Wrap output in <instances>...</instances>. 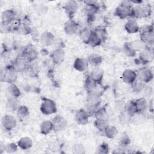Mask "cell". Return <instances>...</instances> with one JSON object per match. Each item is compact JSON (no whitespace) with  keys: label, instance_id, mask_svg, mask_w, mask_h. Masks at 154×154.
Here are the masks:
<instances>
[{"label":"cell","instance_id":"obj_3","mask_svg":"<svg viewBox=\"0 0 154 154\" xmlns=\"http://www.w3.org/2000/svg\"><path fill=\"white\" fill-rule=\"evenodd\" d=\"M134 8L128 2H123L121 3L116 9L115 15L121 19L126 18L128 16L133 17Z\"/></svg>","mask_w":154,"mask_h":154},{"label":"cell","instance_id":"obj_45","mask_svg":"<svg viewBox=\"0 0 154 154\" xmlns=\"http://www.w3.org/2000/svg\"><path fill=\"white\" fill-rule=\"evenodd\" d=\"M73 152L75 153H84L85 149L80 144H76L73 147Z\"/></svg>","mask_w":154,"mask_h":154},{"label":"cell","instance_id":"obj_36","mask_svg":"<svg viewBox=\"0 0 154 154\" xmlns=\"http://www.w3.org/2000/svg\"><path fill=\"white\" fill-rule=\"evenodd\" d=\"M91 31L87 28H84L80 31L79 37L83 42L85 43H87L88 40L90 37V35L91 34Z\"/></svg>","mask_w":154,"mask_h":154},{"label":"cell","instance_id":"obj_22","mask_svg":"<svg viewBox=\"0 0 154 154\" xmlns=\"http://www.w3.org/2000/svg\"><path fill=\"white\" fill-rule=\"evenodd\" d=\"M103 76V71L99 67H96L91 73L90 77L97 83H100Z\"/></svg>","mask_w":154,"mask_h":154},{"label":"cell","instance_id":"obj_12","mask_svg":"<svg viewBox=\"0 0 154 154\" xmlns=\"http://www.w3.org/2000/svg\"><path fill=\"white\" fill-rule=\"evenodd\" d=\"M89 116L84 109H79L75 115L76 122L80 125H85L88 123Z\"/></svg>","mask_w":154,"mask_h":154},{"label":"cell","instance_id":"obj_7","mask_svg":"<svg viewBox=\"0 0 154 154\" xmlns=\"http://www.w3.org/2000/svg\"><path fill=\"white\" fill-rule=\"evenodd\" d=\"M138 79L143 81L144 82H149L152 79L153 76L152 70L147 67H143L140 68L137 74Z\"/></svg>","mask_w":154,"mask_h":154},{"label":"cell","instance_id":"obj_9","mask_svg":"<svg viewBox=\"0 0 154 154\" xmlns=\"http://www.w3.org/2000/svg\"><path fill=\"white\" fill-rule=\"evenodd\" d=\"M53 125V130L55 131H60L63 130L67 125L66 120L61 116H55L52 121Z\"/></svg>","mask_w":154,"mask_h":154},{"label":"cell","instance_id":"obj_14","mask_svg":"<svg viewBox=\"0 0 154 154\" xmlns=\"http://www.w3.org/2000/svg\"><path fill=\"white\" fill-rule=\"evenodd\" d=\"M126 31L130 34L136 33L140 30V27L138 23L135 20L130 19L126 22L125 25Z\"/></svg>","mask_w":154,"mask_h":154},{"label":"cell","instance_id":"obj_32","mask_svg":"<svg viewBox=\"0 0 154 154\" xmlns=\"http://www.w3.org/2000/svg\"><path fill=\"white\" fill-rule=\"evenodd\" d=\"M7 93L12 98H17L20 94V91L19 88L13 84L10 85L7 88Z\"/></svg>","mask_w":154,"mask_h":154},{"label":"cell","instance_id":"obj_17","mask_svg":"<svg viewBox=\"0 0 154 154\" xmlns=\"http://www.w3.org/2000/svg\"><path fill=\"white\" fill-rule=\"evenodd\" d=\"M40 41L43 45L49 46L54 43V36L51 32H45L42 34L40 37Z\"/></svg>","mask_w":154,"mask_h":154},{"label":"cell","instance_id":"obj_26","mask_svg":"<svg viewBox=\"0 0 154 154\" xmlns=\"http://www.w3.org/2000/svg\"><path fill=\"white\" fill-rule=\"evenodd\" d=\"M87 100H88V104L96 107L99 104L100 102V99L99 96L97 94L91 92V93H89Z\"/></svg>","mask_w":154,"mask_h":154},{"label":"cell","instance_id":"obj_24","mask_svg":"<svg viewBox=\"0 0 154 154\" xmlns=\"http://www.w3.org/2000/svg\"><path fill=\"white\" fill-rule=\"evenodd\" d=\"M97 82L94 81L91 77L90 76H88L86 78L85 80V83H84V87L86 90V91L89 93L93 92V91L95 89L97 85Z\"/></svg>","mask_w":154,"mask_h":154},{"label":"cell","instance_id":"obj_34","mask_svg":"<svg viewBox=\"0 0 154 154\" xmlns=\"http://www.w3.org/2000/svg\"><path fill=\"white\" fill-rule=\"evenodd\" d=\"M103 132L106 137L109 138H114L118 134V130L117 128L113 126H108Z\"/></svg>","mask_w":154,"mask_h":154},{"label":"cell","instance_id":"obj_20","mask_svg":"<svg viewBox=\"0 0 154 154\" xmlns=\"http://www.w3.org/2000/svg\"><path fill=\"white\" fill-rule=\"evenodd\" d=\"M78 28V24L72 20L67 21L64 25V31L67 34L71 35L76 32Z\"/></svg>","mask_w":154,"mask_h":154},{"label":"cell","instance_id":"obj_11","mask_svg":"<svg viewBox=\"0 0 154 154\" xmlns=\"http://www.w3.org/2000/svg\"><path fill=\"white\" fill-rule=\"evenodd\" d=\"M137 73L130 69L125 70L122 74V79L123 81L127 84H132L134 81L137 79Z\"/></svg>","mask_w":154,"mask_h":154},{"label":"cell","instance_id":"obj_29","mask_svg":"<svg viewBox=\"0 0 154 154\" xmlns=\"http://www.w3.org/2000/svg\"><path fill=\"white\" fill-rule=\"evenodd\" d=\"M52 130H53V125L51 121L46 120L42 123L40 125V131L43 134L46 135Z\"/></svg>","mask_w":154,"mask_h":154},{"label":"cell","instance_id":"obj_41","mask_svg":"<svg viewBox=\"0 0 154 154\" xmlns=\"http://www.w3.org/2000/svg\"><path fill=\"white\" fill-rule=\"evenodd\" d=\"M94 31L100 36V37L102 40V41L106 38L107 32H106V30L105 28H103L102 26H99L97 28H96Z\"/></svg>","mask_w":154,"mask_h":154},{"label":"cell","instance_id":"obj_4","mask_svg":"<svg viewBox=\"0 0 154 154\" xmlns=\"http://www.w3.org/2000/svg\"><path fill=\"white\" fill-rule=\"evenodd\" d=\"M151 7L149 4H140L134 8L133 17L137 18H144L150 15Z\"/></svg>","mask_w":154,"mask_h":154},{"label":"cell","instance_id":"obj_30","mask_svg":"<svg viewBox=\"0 0 154 154\" xmlns=\"http://www.w3.org/2000/svg\"><path fill=\"white\" fill-rule=\"evenodd\" d=\"M125 111L130 116H132L134 114L137 113V108L135 101H129L124 106Z\"/></svg>","mask_w":154,"mask_h":154},{"label":"cell","instance_id":"obj_39","mask_svg":"<svg viewBox=\"0 0 154 154\" xmlns=\"http://www.w3.org/2000/svg\"><path fill=\"white\" fill-rule=\"evenodd\" d=\"M144 83L143 81L140 80V79H136L134 82L131 84L132 88L135 91H141L144 87Z\"/></svg>","mask_w":154,"mask_h":154},{"label":"cell","instance_id":"obj_27","mask_svg":"<svg viewBox=\"0 0 154 154\" xmlns=\"http://www.w3.org/2000/svg\"><path fill=\"white\" fill-rule=\"evenodd\" d=\"M94 125L100 131H104L109 126L107 120L104 119H96L94 121Z\"/></svg>","mask_w":154,"mask_h":154},{"label":"cell","instance_id":"obj_46","mask_svg":"<svg viewBox=\"0 0 154 154\" xmlns=\"http://www.w3.org/2000/svg\"><path fill=\"white\" fill-rule=\"evenodd\" d=\"M97 153H108V146L106 143H102L97 149Z\"/></svg>","mask_w":154,"mask_h":154},{"label":"cell","instance_id":"obj_8","mask_svg":"<svg viewBox=\"0 0 154 154\" xmlns=\"http://www.w3.org/2000/svg\"><path fill=\"white\" fill-rule=\"evenodd\" d=\"M16 120L15 118L11 116L6 115L2 119V125L4 129L10 131L14 128L16 126Z\"/></svg>","mask_w":154,"mask_h":154},{"label":"cell","instance_id":"obj_18","mask_svg":"<svg viewBox=\"0 0 154 154\" xmlns=\"http://www.w3.org/2000/svg\"><path fill=\"white\" fill-rule=\"evenodd\" d=\"M64 8L66 13L69 16H72L78 9V4L75 1H69L66 3Z\"/></svg>","mask_w":154,"mask_h":154},{"label":"cell","instance_id":"obj_23","mask_svg":"<svg viewBox=\"0 0 154 154\" xmlns=\"http://www.w3.org/2000/svg\"><path fill=\"white\" fill-rule=\"evenodd\" d=\"M16 17V13L13 10H7L2 13V21L11 23Z\"/></svg>","mask_w":154,"mask_h":154},{"label":"cell","instance_id":"obj_28","mask_svg":"<svg viewBox=\"0 0 154 154\" xmlns=\"http://www.w3.org/2000/svg\"><path fill=\"white\" fill-rule=\"evenodd\" d=\"M87 61L88 63L96 67L102 63V57L98 54H92L88 57Z\"/></svg>","mask_w":154,"mask_h":154},{"label":"cell","instance_id":"obj_10","mask_svg":"<svg viewBox=\"0 0 154 154\" xmlns=\"http://www.w3.org/2000/svg\"><path fill=\"white\" fill-rule=\"evenodd\" d=\"M22 54L24 55V57L27 59L29 62H31L37 58L38 55V52L33 46L29 45L24 49Z\"/></svg>","mask_w":154,"mask_h":154},{"label":"cell","instance_id":"obj_21","mask_svg":"<svg viewBox=\"0 0 154 154\" xmlns=\"http://www.w3.org/2000/svg\"><path fill=\"white\" fill-rule=\"evenodd\" d=\"M137 113L142 114L147 108V102L144 98H140L135 101Z\"/></svg>","mask_w":154,"mask_h":154},{"label":"cell","instance_id":"obj_43","mask_svg":"<svg viewBox=\"0 0 154 154\" xmlns=\"http://www.w3.org/2000/svg\"><path fill=\"white\" fill-rule=\"evenodd\" d=\"M35 11L40 15H44L48 11V8L43 4H38L35 6Z\"/></svg>","mask_w":154,"mask_h":154},{"label":"cell","instance_id":"obj_2","mask_svg":"<svg viewBox=\"0 0 154 154\" xmlns=\"http://www.w3.org/2000/svg\"><path fill=\"white\" fill-rule=\"evenodd\" d=\"M141 40L146 45H152L154 42L153 28L152 25L143 26L139 30Z\"/></svg>","mask_w":154,"mask_h":154},{"label":"cell","instance_id":"obj_1","mask_svg":"<svg viewBox=\"0 0 154 154\" xmlns=\"http://www.w3.org/2000/svg\"><path fill=\"white\" fill-rule=\"evenodd\" d=\"M17 76V72L11 66H8L1 69V81L8 83H12L16 81Z\"/></svg>","mask_w":154,"mask_h":154},{"label":"cell","instance_id":"obj_44","mask_svg":"<svg viewBox=\"0 0 154 154\" xmlns=\"http://www.w3.org/2000/svg\"><path fill=\"white\" fill-rule=\"evenodd\" d=\"M17 146L14 143H9L5 146V150L8 153H14L17 150Z\"/></svg>","mask_w":154,"mask_h":154},{"label":"cell","instance_id":"obj_19","mask_svg":"<svg viewBox=\"0 0 154 154\" xmlns=\"http://www.w3.org/2000/svg\"><path fill=\"white\" fill-rule=\"evenodd\" d=\"M88 64V61L86 59L82 58H78L75 61L73 67L76 70L81 72L85 70L87 68Z\"/></svg>","mask_w":154,"mask_h":154},{"label":"cell","instance_id":"obj_13","mask_svg":"<svg viewBox=\"0 0 154 154\" xmlns=\"http://www.w3.org/2000/svg\"><path fill=\"white\" fill-rule=\"evenodd\" d=\"M153 52L147 48L145 50L142 51L139 56L140 61H141L143 64H147L150 63L153 60Z\"/></svg>","mask_w":154,"mask_h":154},{"label":"cell","instance_id":"obj_40","mask_svg":"<svg viewBox=\"0 0 154 154\" xmlns=\"http://www.w3.org/2000/svg\"><path fill=\"white\" fill-rule=\"evenodd\" d=\"M13 29V25H11V23L8 22H1V26H0V29L1 33H7L10 32L12 29Z\"/></svg>","mask_w":154,"mask_h":154},{"label":"cell","instance_id":"obj_25","mask_svg":"<svg viewBox=\"0 0 154 154\" xmlns=\"http://www.w3.org/2000/svg\"><path fill=\"white\" fill-rule=\"evenodd\" d=\"M32 145V141L29 137H23L18 141V146L23 149L27 150L31 147Z\"/></svg>","mask_w":154,"mask_h":154},{"label":"cell","instance_id":"obj_5","mask_svg":"<svg viewBox=\"0 0 154 154\" xmlns=\"http://www.w3.org/2000/svg\"><path fill=\"white\" fill-rule=\"evenodd\" d=\"M28 63L29 61L24 55L21 54L16 58L12 66L17 72H23L28 67Z\"/></svg>","mask_w":154,"mask_h":154},{"label":"cell","instance_id":"obj_31","mask_svg":"<svg viewBox=\"0 0 154 154\" xmlns=\"http://www.w3.org/2000/svg\"><path fill=\"white\" fill-rule=\"evenodd\" d=\"M19 103L16 98H11L10 99L6 104V107L9 111H17L18 108L19 107Z\"/></svg>","mask_w":154,"mask_h":154},{"label":"cell","instance_id":"obj_42","mask_svg":"<svg viewBox=\"0 0 154 154\" xmlns=\"http://www.w3.org/2000/svg\"><path fill=\"white\" fill-rule=\"evenodd\" d=\"M95 115H96V119H106V117H107L106 115L107 114H106V109H105V108H102L98 109L97 111H96L95 112Z\"/></svg>","mask_w":154,"mask_h":154},{"label":"cell","instance_id":"obj_16","mask_svg":"<svg viewBox=\"0 0 154 154\" xmlns=\"http://www.w3.org/2000/svg\"><path fill=\"white\" fill-rule=\"evenodd\" d=\"M102 42V40L101 39L100 36L94 31H91L87 44L89 45L92 47H95L100 45Z\"/></svg>","mask_w":154,"mask_h":154},{"label":"cell","instance_id":"obj_37","mask_svg":"<svg viewBox=\"0 0 154 154\" xmlns=\"http://www.w3.org/2000/svg\"><path fill=\"white\" fill-rule=\"evenodd\" d=\"M29 109L26 106H20L17 109V117L20 119L26 117L29 115Z\"/></svg>","mask_w":154,"mask_h":154},{"label":"cell","instance_id":"obj_33","mask_svg":"<svg viewBox=\"0 0 154 154\" xmlns=\"http://www.w3.org/2000/svg\"><path fill=\"white\" fill-rule=\"evenodd\" d=\"M123 53L128 57H134L135 55L136 51L132 48L131 43H125L123 47Z\"/></svg>","mask_w":154,"mask_h":154},{"label":"cell","instance_id":"obj_38","mask_svg":"<svg viewBox=\"0 0 154 154\" xmlns=\"http://www.w3.org/2000/svg\"><path fill=\"white\" fill-rule=\"evenodd\" d=\"M16 29L22 34H27L31 32V29L25 23H18Z\"/></svg>","mask_w":154,"mask_h":154},{"label":"cell","instance_id":"obj_35","mask_svg":"<svg viewBox=\"0 0 154 154\" xmlns=\"http://www.w3.org/2000/svg\"><path fill=\"white\" fill-rule=\"evenodd\" d=\"M131 45L132 47V48L136 51H144L147 48L146 44H145L144 42H143L141 40H135L131 43Z\"/></svg>","mask_w":154,"mask_h":154},{"label":"cell","instance_id":"obj_6","mask_svg":"<svg viewBox=\"0 0 154 154\" xmlns=\"http://www.w3.org/2000/svg\"><path fill=\"white\" fill-rule=\"evenodd\" d=\"M40 110L44 114H52L56 112L57 108L55 103L51 99H45L41 105Z\"/></svg>","mask_w":154,"mask_h":154},{"label":"cell","instance_id":"obj_47","mask_svg":"<svg viewBox=\"0 0 154 154\" xmlns=\"http://www.w3.org/2000/svg\"><path fill=\"white\" fill-rule=\"evenodd\" d=\"M120 143L122 146H126L130 143V139L126 134H124L122 135L120 140Z\"/></svg>","mask_w":154,"mask_h":154},{"label":"cell","instance_id":"obj_15","mask_svg":"<svg viewBox=\"0 0 154 154\" xmlns=\"http://www.w3.org/2000/svg\"><path fill=\"white\" fill-rule=\"evenodd\" d=\"M51 57L54 63H61L64 59V52L61 49H57L52 53Z\"/></svg>","mask_w":154,"mask_h":154},{"label":"cell","instance_id":"obj_48","mask_svg":"<svg viewBox=\"0 0 154 154\" xmlns=\"http://www.w3.org/2000/svg\"><path fill=\"white\" fill-rule=\"evenodd\" d=\"M5 149V146L2 144V142L0 143V153H2Z\"/></svg>","mask_w":154,"mask_h":154}]
</instances>
